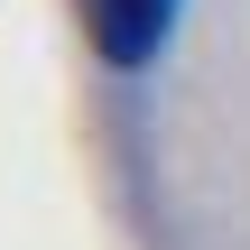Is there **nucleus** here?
Here are the masks:
<instances>
[{
	"mask_svg": "<svg viewBox=\"0 0 250 250\" xmlns=\"http://www.w3.org/2000/svg\"><path fill=\"white\" fill-rule=\"evenodd\" d=\"M83 19H93V46H102L111 65H148V56L167 46L176 0H83Z\"/></svg>",
	"mask_w": 250,
	"mask_h": 250,
	"instance_id": "f257e3e1",
	"label": "nucleus"
}]
</instances>
